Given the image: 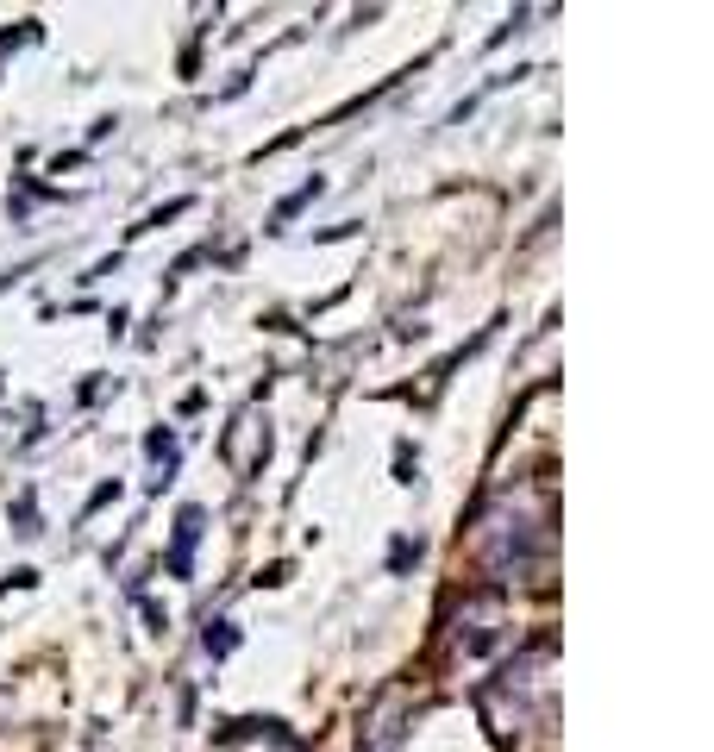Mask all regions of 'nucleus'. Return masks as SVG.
I'll return each instance as SVG.
<instances>
[{
  "mask_svg": "<svg viewBox=\"0 0 714 752\" xmlns=\"http://www.w3.org/2000/svg\"><path fill=\"white\" fill-rule=\"evenodd\" d=\"M201 646H207V658H226V652L238 646V627H232V621H213V627L201 633Z\"/></svg>",
  "mask_w": 714,
  "mask_h": 752,
  "instance_id": "f03ea898",
  "label": "nucleus"
},
{
  "mask_svg": "<svg viewBox=\"0 0 714 752\" xmlns=\"http://www.w3.org/2000/svg\"><path fill=\"white\" fill-rule=\"evenodd\" d=\"M207 527V514L201 508H182L176 514V552H170V577H188V564H195V539Z\"/></svg>",
  "mask_w": 714,
  "mask_h": 752,
  "instance_id": "f257e3e1",
  "label": "nucleus"
},
{
  "mask_svg": "<svg viewBox=\"0 0 714 752\" xmlns=\"http://www.w3.org/2000/svg\"><path fill=\"white\" fill-rule=\"evenodd\" d=\"M408 558H420V546H414V539H395V558L389 564H395V571H408Z\"/></svg>",
  "mask_w": 714,
  "mask_h": 752,
  "instance_id": "39448f33",
  "label": "nucleus"
},
{
  "mask_svg": "<svg viewBox=\"0 0 714 752\" xmlns=\"http://www.w3.org/2000/svg\"><path fill=\"white\" fill-rule=\"evenodd\" d=\"M13 533H38V508H32V496H19V508H13Z\"/></svg>",
  "mask_w": 714,
  "mask_h": 752,
  "instance_id": "20e7f679",
  "label": "nucleus"
},
{
  "mask_svg": "<svg viewBox=\"0 0 714 752\" xmlns=\"http://www.w3.org/2000/svg\"><path fill=\"white\" fill-rule=\"evenodd\" d=\"M314 195H320V182H307V188H295V195H289V201L276 207V226H289V220H295V214H301V207L314 201ZM276 226H270V232H276Z\"/></svg>",
  "mask_w": 714,
  "mask_h": 752,
  "instance_id": "7ed1b4c3",
  "label": "nucleus"
}]
</instances>
